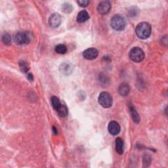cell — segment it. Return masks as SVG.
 <instances>
[{"label": "cell", "mask_w": 168, "mask_h": 168, "mask_svg": "<svg viewBox=\"0 0 168 168\" xmlns=\"http://www.w3.org/2000/svg\"><path fill=\"white\" fill-rule=\"evenodd\" d=\"M19 66H20V71L24 73H28V72H29L30 69V67H29V64H28V62L24 60H20L19 62Z\"/></svg>", "instance_id": "obj_16"}, {"label": "cell", "mask_w": 168, "mask_h": 168, "mask_svg": "<svg viewBox=\"0 0 168 168\" xmlns=\"http://www.w3.org/2000/svg\"><path fill=\"white\" fill-rule=\"evenodd\" d=\"M57 112L60 117H66L68 114V110L65 104H62L60 108Z\"/></svg>", "instance_id": "obj_17"}, {"label": "cell", "mask_w": 168, "mask_h": 168, "mask_svg": "<svg viewBox=\"0 0 168 168\" xmlns=\"http://www.w3.org/2000/svg\"><path fill=\"white\" fill-rule=\"evenodd\" d=\"M151 162L150 156L149 155H144L143 156V163L144 164V166H148V164H150Z\"/></svg>", "instance_id": "obj_22"}, {"label": "cell", "mask_w": 168, "mask_h": 168, "mask_svg": "<svg viewBox=\"0 0 168 168\" xmlns=\"http://www.w3.org/2000/svg\"><path fill=\"white\" fill-rule=\"evenodd\" d=\"M120 125L116 121H112L108 123V130L112 135H117L120 131Z\"/></svg>", "instance_id": "obj_9"}, {"label": "cell", "mask_w": 168, "mask_h": 168, "mask_svg": "<svg viewBox=\"0 0 168 168\" xmlns=\"http://www.w3.org/2000/svg\"><path fill=\"white\" fill-rule=\"evenodd\" d=\"M62 22L60 15L58 13H53L49 18V24L52 28L59 27Z\"/></svg>", "instance_id": "obj_7"}, {"label": "cell", "mask_w": 168, "mask_h": 168, "mask_svg": "<svg viewBox=\"0 0 168 168\" xmlns=\"http://www.w3.org/2000/svg\"><path fill=\"white\" fill-rule=\"evenodd\" d=\"M98 55L99 52L95 48H89L83 51V57L87 60H93L98 57Z\"/></svg>", "instance_id": "obj_8"}, {"label": "cell", "mask_w": 168, "mask_h": 168, "mask_svg": "<svg viewBox=\"0 0 168 168\" xmlns=\"http://www.w3.org/2000/svg\"><path fill=\"white\" fill-rule=\"evenodd\" d=\"M129 112H130V114L132 118V120L135 123H139L140 122V116L137 113V110L133 106V104H129Z\"/></svg>", "instance_id": "obj_11"}, {"label": "cell", "mask_w": 168, "mask_h": 168, "mask_svg": "<svg viewBox=\"0 0 168 168\" xmlns=\"http://www.w3.org/2000/svg\"><path fill=\"white\" fill-rule=\"evenodd\" d=\"M14 41L18 45L29 44L31 41L30 34L26 32H18L14 36Z\"/></svg>", "instance_id": "obj_3"}, {"label": "cell", "mask_w": 168, "mask_h": 168, "mask_svg": "<svg viewBox=\"0 0 168 168\" xmlns=\"http://www.w3.org/2000/svg\"><path fill=\"white\" fill-rule=\"evenodd\" d=\"M2 41L3 42V44L5 45H10L11 43V35L5 33L2 36Z\"/></svg>", "instance_id": "obj_20"}, {"label": "cell", "mask_w": 168, "mask_h": 168, "mask_svg": "<svg viewBox=\"0 0 168 168\" xmlns=\"http://www.w3.org/2000/svg\"><path fill=\"white\" fill-rule=\"evenodd\" d=\"M129 56L131 60L135 62H140L143 61L144 58V53L142 49L135 47L131 50Z\"/></svg>", "instance_id": "obj_5"}, {"label": "cell", "mask_w": 168, "mask_h": 168, "mask_svg": "<svg viewBox=\"0 0 168 168\" xmlns=\"http://www.w3.org/2000/svg\"><path fill=\"white\" fill-rule=\"evenodd\" d=\"M52 129H53V134H54L55 135H57V129H56V128L55 127V126H53Z\"/></svg>", "instance_id": "obj_24"}, {"label": "cell", "mask_w": 168, "mask_h": 168, "mask_svg": "<svg viewBox=\"0 0 168 168\" xmlns=\"http://www.w3.org/2000/svg\"><path fill=\"white\" fill-rule=\"evenodd\" d=\"M111 9V3L108 1L101 2L97 6V11L101 15H107Z\"/></svg>", "instance_id": "obj_6"}, {"label": "cell", "mask_w": 168, "mask_h": 168, "mask_svg": "<svg viewBox=\"0 0 168 168\" xmlns=\"http://www.w3.org/2000/svg\"><path fill=\"white\" fill-rule=\"evenodd\" d=\"M116 150L119 155H122L124 152V143L123 140L120 137L116 139Z\"/></svg>", "instance_id": "obj_14"}, {"label": "cell", "mask_w": 168, "mask_h": 168, "mask_svg": "<svg viewBox=\"0 0 168 168\" xmlns=\"http://www.w3.org/2000/svg\"><path fill=\"white\" fill-rule=\"evenodd\" d=\"M98 102L101 107L105 108H108L113 105V98L108 92H103L100 93L98 97Z\"/></svg>", "instance_id": "obj_4"}, {"label": "cell", "mask_w": 168, "mask_h": 168, "mask_svg": "<svg viewBox=\"0 0 168 168\" xmlns=\"http://www.w3.org/2000/svg\"><path fill=\"white\" fill-rule=\"evenodd\" d=\"M89 15L88 13L86 11L83 10L78 13V17H77V21H78V23H83L86 22L87 20H89Z\"/></svg>", "instance_id": "obj_13"}, {"label": "cell", "mask_w": 168, "mask_h": 168, "mask_svg": "<svg viewBox=\"0 0 168 168\" xmlns=\"http://www.w3.org/2000/svg\"><path fill=\"white\" fill-rule=\"evenodd\" d=\"M110 25L113 29L116 31H122L125 29L126 26V21L123 17L116 15L112 18Z\"/></svg>", "instance_id": "obj_2"}, {"label": "cell", "mask_w": 168, "mask_h": 168, "mask_svg": "<svg viewBox=\"0 0 168 168\" xmlns=\"http://www.w3.org/2000/svg\"><path fill=\"white\" fill-rule=\"evenodd\" d=\"M28 78H29V80L30 81H32L34 80V77H33L32 74H31V73H29V74H28Z\"/></svg>", "instance_id": "obj_23"}, {"label": "cell", "mask_w": 168, "mask_h": 168, "mask_svg": "<svg viewBox=\"0 0 168 168\" xmlns=\"http://www.w3.org/2000/svg\"><path fill=\"white\" fill-rule=\"evenodd\" d=\"M77 3L81 8H86L90 3V2L88 1V0H79V1L77 2Z\"/></svg>", "instance_id": "obj_21"}, {"label": "cell", "mask_w": 168, "mask_h": 168, "mask_svg": "<svg viewBox=\"0 0 168 168\" xmlns=\"http://www.w3.org/2000/svg\"><path fill=\"white\" fill-rule=\"evenodd\" d=\"M151 26L147 23H139L135 29V33L139 38L146 39L149 38L151 34Z\"/></svg>", "instance_id": "obj_1"}, {"label": "cell", "mask_w": 168, "mask_h": 168, "mask_svg": "<svg viewBox=\"0 0 168 168\" xmlns=\"http://www.w3.org/2000/svg\"><path fill=\"white\" fill-rule=\"evenodd\" d=\"M55 52L59 54H65L67 52V47L65 45L63 44H59L55 47Z\"/></svg>", "instance_id": "obj_18"}, {"label": "cell", "mask_w": 168, "mask_h": 168, "mask_svg": "<svg viewBox=\"0 0 168 168\" xmlns=\"http://www.w3.org/2000/svg\"><path fill=\"white\" fill-rule=\"evenodd\" d=\"M129 92H130L129 86L125 83H122L118 87V93L120 96L122 97L128 96V94L129 93Z\"/></svg>", "instance_id": "obj_10"}, {"label": "cell", "mask_w": 168, "mask_h": 168, "mask_svg": "<svg viewBox=\"0 0 168 168\" xmlns=\"http://www.w3.org/2000/svg\"><path fill=\"white\" fill-rule=\"evenodd\" d=\"M62 11L65 12V13H70L72 11L73 7L71 3H66L64 5H62Z\"/></svg>", "instance_id": "obj_19"}, {"label": "cell", "mask_w": 168, "mask_h": 168, "mask_svg": "<svg viewBox=\"0 0 168 168\" xmlns=\"http://www.w3.org/2000/svg\"><path fill=\"white\" fill-rule=\"evenodd\" d=\"M51 101L52 107H53V108L56 111H57L60 108V107L62 106V104H61L59 99L56 96H53V97H51Z\"/></svg>", "instance_id": "obj_15"}, {"label": "cell", "mask_w": 168, "mask_h": 168, "mask_svg": "<svg viewBox=\"0 0 168 168\" xmlns=\"http://www.w3.org/2000/svg\"><path fill=\"white\" fill-rule=\"evenodd\" d=\"M73 68L71 65L68 63H62L60 66V71L62 74L69 75L72 73Z\"/></svg>", "instance_id": "obj_12"}]
</instances>
